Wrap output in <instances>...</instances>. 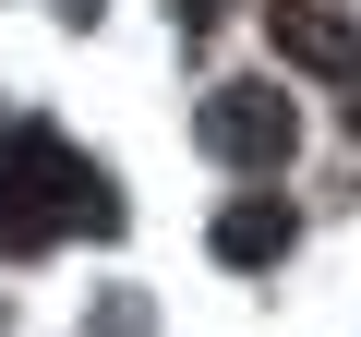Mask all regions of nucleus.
<instances>
[{
	"label": "nucleus",
	"mask_w": 361,
	"mask_h": 337,
	"mask_svg": "<svg viewBox=\"0 0 361 337\" xmlns=\"http://www.w3.org/2000/svg\"><path fill=\"white\" fill-rule=\"evenodd\" d=\"M61 13H73V25H97V0H61Z\"/></svg>",
	"instance_id": "5"
},
{
	"label": "nucleus",
	"mask_w": 361,
	"mask_h": 337,
	"mask_svg": "<svg viewBox=\"0 0 361 337\" xmlns=\"http://www.w3.org/2000/svg\"><path fill=\"white\" fill-rule=\"evenodd\" d=\"M289 241H301V205H289V193H241V205L217 217V265H241V277L277 265Z\"/></svg>",
	"instance_id": "4"
},
{
	"label": "nucleus",
	"mask_w": 361,
	"mask_h": 337,
	"mask_svg": "<svg viewBox=\"0 0 361 337\" xmlns=\"http://www.w3.org/2000/svg\"><path fill=\"white\" fill-rule=\"evenodd\" d=\"M121 193L85 145H61L49 121L0 133V253H61V241H109Z\"/></svg>",
	"instance_id": "1"
},
{
	"label": "nucleus",
	"mask_w": 361,
	"mask_h": 337,
	"mask_svg": "<svg viewBox=\"0 0 361 337\" xmlns=\"http://www.w3.org/2000/svg\"><path fill=\"white\" fill-rule=\"evenodd\" d=\"M265 37H277L301 73L349 85V73H361V0H265Z\"/></svg>",
	"instance_id": "3"
},
{
	"label": "nucleus",
	"mask_w": 361,
	"mask_h": 337,
	"mask_svg": "<svg viewBox=\"0 0 361 337\" xmlns=\"http://www.w3.org/2000/svg\"><path fill=\"white\" fill-rule=\"evenodd\" d=\"M349 133H361V121H349Z\"/></svg>",
	"instance_id": "6"
},
{
	"label": "nucleus",
	"mask_w": 361,
	"mask_h": 337,
	"mask_svg": "<svg viewBox=\"0 0 361 337\" xmlns=\"http://www.w3.org/2000/svg\"><path fill=\"white\" fill-rule=\"evenodd\" d=\"M193 133H205L229 168H289V145H301V109H289V85H217Z\"/></svg>",
	"instance_id": "2"
}]
</instances>
